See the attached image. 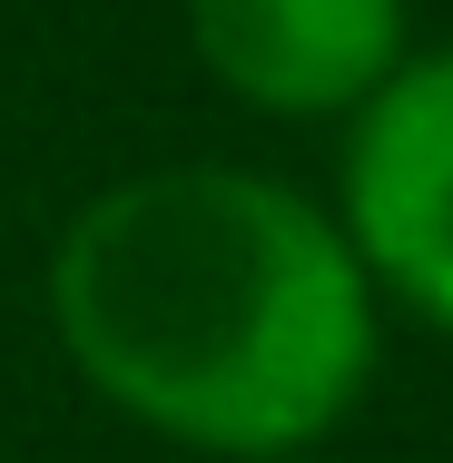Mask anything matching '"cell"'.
<instances>
[{
  "label": "cell",
  "mask_w": 453,
  "mask_h": 463,
  "mask_svg": "<svg viewBox=\"0 0 453 463\" xmlns=\"http://www.w3.org/2000/svg\"><path fill=\"white\" fill-rule=\"evenodd\" d=\"M50 306L109 404L217 454L326 434L374 365L345 227L237 168H158L90 197L60 237Z\"/></svg>",
  "instance_id": "obj_1"
},
{
  "label": "cell",
  "mask_w": 453,
  "mask_h": 463,
  "mask_svg": "<svg viewBox=\"0 0 453 463\" xmlns=\"http://www.w3.org/2000/svg\"><path fill=\"white\" fill-rule=\"evenodd\" d=\"M345 227L355 267L394 286L453 335V50L404 60L364 99L345 148Z\"/></svg>",
  "instance_id": "obj_2"
},
{
  "label": "cell",
  "mask_w": 453,
  "mask_h": 463,
  "mask_svg": "<svg viewBox=\"0 0 453 463\" xmlns=\"http://www.w3.org/2000/svg\"><path fill=\"white\" fill-rule=\"evenodd\" d=\"M187 40L247 109L326 118L404 70V0H187Z\"/></svg>",
  "instance_id": "obj_3"
}]
</instances>
